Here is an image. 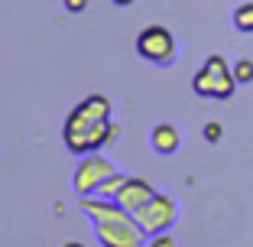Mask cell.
Instances as JSON below:
<instances>
[{"label":"cell","instance_id":"cell-1","mask_svg":"<svg viewBox=\"0 0 253 247\" xmlns=\"http://www.w3.org/2000/svg\"><path fill=\"white\" fill-rule=\"evenodd\" d=\"M114 137L111 101L104 95H91L75 107L65 120V147L72 153H94L101 143Z\"/></svg>","mask_w":253,"mask_h":247},{"label":"cell","instance_id":"cell-2","mask_svg":"<svg viewBox=\"0 0 253 247\" xmlns=\"http://www.w3.org/2000/svg\"><path fill=\"white\" fill-rule=\"evenodd\" d=\"M84 211L94 221V234L104 247H143L146 231L133 215L107 198H84Z\"/></svg>","mask_w":253,"mask_h":247},{"label":"cell","instance_id":"cell-3","mask_svg":"<svg viewBox=\"0 0 253 247\" xmlns=\"http://www.w3.org/2000/svg\"><path fill=\"white\" fill-rule=\"evenodd\" d=\"M234 85H237V78H234V72L227 68L224 55H208V62H205V65L198 68V75L192 78L195 95H201V98H231Z\"/></svg>","mask_w":253,"mask_h":247},{"label":"cell","instance_id":"cell-4","mask_svg":"<svg viewBox=\"0 0 253 247\" xmlns=\"http://www.w3.org/2000/svg\"><path fill=\"white\" fill-rule=\"evenodd\" d=\"M133 218L140 221V228H143L146 234H166L172 225H175L179 211H175V202H172V198H166V195L156 192Z\"/></svg>","mask_w":253,"mask_h":247},{"label":"cell","instance_id":"cell-5","mask_svg":"<svg viewBox=\"0 0 253 247\" xmlns=\"http://www.w3.org/2000/svg\"><path fill=\"white\" fill-rule=\"evenodd\" d=\"M136 52L149 62H159V65H169L175 59V39L166 26H146V30L136 36Z\"/></svg>","mask_w":253,"mask_h":247},{"label":"cell","instance_id":"cell-6","mask_svg":"<svg viewBox=\"0 0 253 247\" xmlns=\"http://www.w3.org/2000/svg\"><path fill=\"white\" fill-rule=\"evenodd\" d=\"M111 176H114V166L107 163L104 156H84V163L75 169V192L82 195V198H88V195L97 192Z\"/></svg>","mask_w":253,"mask_h":247},{"label":"cell","instance_id":"cell-7","mask_svg":"<svg viewBox=\"0 0 253 247\" xmlns=\"http://www.w3.org/2000/svg\"><path fill=\"white\" fill-rule=\"evenodd\" d=\"M153 195H156V189L149 186V182H143V179H126L124 189L117 192V198H114V202H117L120 208H126L130 215H136V211H140L143 205L153 198Z\"/></svg>","mask_w":253,"mask_h":247},{"label":"cell","instance_id":"cell-8","mask_svg":"<svg viewBox=\"0 0 253 247\" xmlns=\"http://www.w3.org/2000/svg\"><path fill=\"white\" fill-rule=\"evenodd\" d=\"M149 143H153V150H156V153L169 156V153L179 150V130L172 127V124H159V127L153 130V137H149Z\"/></svg>","mask_w":253,"mask_h":247},{"label":"cell","instance_id":"cell-9","mask_svg":"<svg viewBox=\"0 0 253 247\" xmlns=\"http://www.w3.org/2000/svg\"><path fill=\"white\" fill-rule=\"evenodd\" d=\"M234 26L240 33H253V0H247V3H240L234 10Z\"/></svg>","mask_w":253,"mask_h":247},{"label":"cell","instance_id":"cell-10","mask_svg":"<svg viewBox=\"0 0 253 247\" xmlns=\"http://www.w3.org/2000/svg\"><path fill=\"white\" fill-rule=\"evenodd\" d=\"M126 179H130V176H120V172H114L111 179H107L104 186L97 189V195H101V198H111V202H114V198H117V192L124 189V182H126Z\"/></svg>","mask_w":253,"mask_h":247},{"label":"cell","instance_id":"cell-11","mask_svg":"<svg viewBox=\"0 0 253 247\" xmlns=\"http://www.w3.org/2000/svg\"><path fill=\"white\" fill-rule=\"evenodd\" d=\"M234 78H237V82H253V59H240L237 65H234Z\"/></svg>","mask_w":253,"mask_h":247},{"label":"cell","instance_id":"cell-12","mask_svg":"<svg viewBox=\"0 0 253 247\" xmlns=\"http://www.w3.org/2000/svg\"><path fill=\"white\" fill-rule=\"evenodd\" d=\"M149 247H175V241H172L169 234H153V244Z\"/></svg>","mask_w":253,"mask_h":247},{"label":"cell","instance_id":"cell-13","mask_svg":"<svg viewBox=\"0 0 253 247\" xmlns=\"http://www.w3.org/2000/svg\"><path fill=\"white\" fill-rule=\"evenodd\" d=\"M205 137H208L211 143L221 140V124H208V127H205Z\"/></svg>","mask_w":253,"mask_h":247},{"label":"cell","instance_id":"cell-14","mask_svg":"<svg viewBox=\"0 0 253 247\" xmlns=\"http://www.w3.org/2000/svg\"><path fill=\"white\" fill-rule=\"evenodd\" d=\"M84 3H88V0H65V7L72 10V13H78V10H84Z\"/></svg>","mask_w":253,"mask_h":247},{"label":"cell","instance_id":"cell-15","mask_svg":"<svg viewBox=\"0 0 253 247\" xmlns=\"http://www.w3.org/2000/svg\"><path fill=\"white\" fill-rule=\"evenodd\" d=\"M114 3H117V7H130V3H133V0H114Z\"/></svg>","mask_w":253,"mask_h":247},{"label":"cell","instance_id":"cell-16","mask_svg":"<svg viewBox=\"0 0 253 247\" xmlns=\"http://www.w3.org/2000/svg\"><path fill=\"white\" fill-rule=\"evenodd\" d=\"M62 247H84V244H78V241H68V244H62Z\"/></svg>","mask_w":253,"mask_h":247}]
</instances>
